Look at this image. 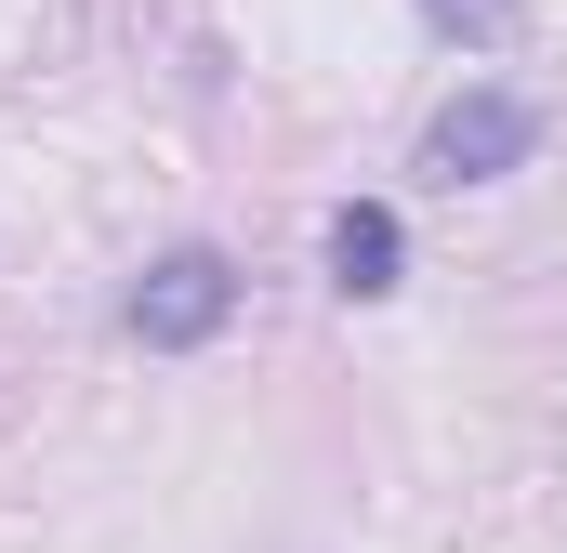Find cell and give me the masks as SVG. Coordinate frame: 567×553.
<instances>
[{"label":"cell","mask_w":567,"mask_h":553,"mask_svg":"<svg viewBox=\"0 0 567 553\" xmlns=\"http://www.w3.org/2000/svg\"><path fill=\"white\" fill-rule=\"evenodd\" d=\"M396 276H410V225H396L383 198H343V211H330V290H343V303H383Z\"/></svg>","instance_id":"3"},{"label":"cell","mask_w":567,"mask_h":553,"mask_svg":"<svg viewBox=\"0 0 567 553\" xmlns=\"http://www.w3.org/2000/svg\"><path fill=\"white\" fill-rule=\"evenodd\" d=\"M225 316H238V264H225L212 238L158 251V264L133 276V303H120V330H133L145 356H198V343H225Z\"/></svg>","instance_id":"1"},{"label":"cell","mask_w":567,"mask_h":553,"mask_svg":"<svg viewBox=\"0 0 567 553\" xmlns=\"http://www.w3.org/2000/svg\"><path fill=\"white\" fill-rule=\"evenodd\" d=\"M528 158H542V106L502 93V80H462V93L435 106V133H423L435 185H502V171H528Z\"/></svg>","instance_id":"2"}]
</instances>
